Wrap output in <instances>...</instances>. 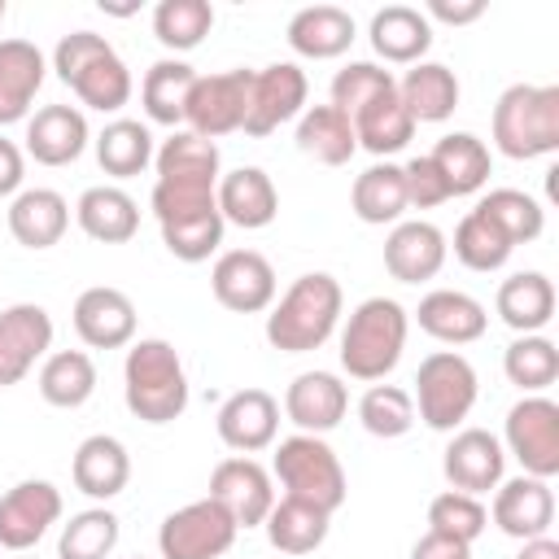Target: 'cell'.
<instances>
[{
    "mask_svg": "<svg viewBox=\"0 0 559 559\" xmlns=\"http://www.w3.org/2000/svg\"><path fill=\"white\" fill-rule=\"evenodd\" d=\"M122 397L127 411L144 424H170L188 411V371L170 341L144 336L131 341L122 362Z\"/></svg>",
    "mask_w": 559,
    "mask_h": 559,
    "instance_id": "6da1fadb",
    "label": "cell"
},
{
    "mask_svg": "<svg viewBox=\"0 0 559 559\" xmlns=\"http://www.w3.org/2000/svg\"><path fill=\"white\" fill-rule=\"evenodd\" d=\"M345 293L328 271H306L288 284V293L266 314V341L280 354H310L319 349L341 319Z\"/></svg>",
    "mask_w": 559,
    "mask_h": 559,
    "instance_id": "7a4b0ae2",
    "label": "cell"
},
{
    "mask_svg": "<svg viewBox=\"0 0 559 559\" xmlns=\"http://www.w3.org/2000/svg\"><path fill=\"white\" fill-rule=\"evenodd\" d=\"M52 70L87 109L114 114V109H122L131 100V70H127V61L96 31L61 35L57 48H52Z\"/></svg>",
    "mask_w": 559,
    "mask_h": 559,
    "instance_id": "3957f363",
    "label": "cell"
},
{
    "mask_svg": "<svg viewBox=\"0 0 559 559\" xmlns=\"http://www.w3.org/2000/svg\"><path fill=\"white\" fill-rule=\"evenodd\" d=\"M493 144L502 157L533 162L559 148V87L511 83L493 105Z\"/></svg>",
    "mask_w": 559,
    "mask_h": 559,
    "instance_id": "277c9868",
    "label": "cell"
},
{
    "mask_svg": "<svg viewBox=\"0 0 559 559\" xmlns=\"http://www.w3.org/2000/svg\"><path fill=\"white\" fill-rule=\"evenodd\" d=\"M406 328H411V314L393 297L358 301L341 332V367L354 380H371V384L384 380L406 349Z\"/></svg>",
    "mask_w": 559,
    "mask_h": 559,
    "instance_id": "5b68a950",
    "label": "cell"
},
{
    "mask_svg": "<svg viewBox=\"0 0 559 559\" xmlns=\"http://www.w3.org/2000/svg\"><path fill=\"white\" fill-rule=\"evenodd\" d=\"M271 476L284 485V498H297V502H310L319 511H336L349 493L345 485V467L336 459V450L314 437V432H297V437H284L275 445V459H271Z\"/></svg>",
    "mask_w": 559,
    "mask_h": 559,
    "instance_id": "8992f818",
    "label": "cell"
},
{
    "mask_svg": "<svg viewBox=\"0 0 559 559\" xmlns=\"http://www.w3.org/2000/svg\"><path fill=\"white\" fill-rule=\"evenodd\" d=\"M411 402L419 406V419L432 432H454L476 406V367L454 349L428 354L415 371Z\"/></svg>",
    "mask_w": 559,
    "mask_h": 559,
    "instance_id": "52a82bcc",
    "label": "cell"
},
{
    "mask_svg": "<svg viewBox=\"0 0 559 559\" xmlns=\"http://www.w3.org/2000/svg\"><path fill=\"white\" fill-rule=\"evenodd\" d=\"M236 533H240L236 520L214 498H201L162 520L157 550H162V559H218L231 550Z\"/></svg>",
    "mask_w": 559,
    "mask_h": 559,
    "instance_id": "ba28073f",
    "label": "cell"
},
{
    "mask_svg": "<svg viewBox=\"0 0 559 559\" xmlns=\"http://www.w3.org/2000/svg\"><path fill=\"white\" fill-rule=\"evenodd\" d=\"M249 87H253V70H223V74H197L188 105H183V122L188 131L218 140L227 131H240L249 118Z\"/></svg>",
    "mask_w": 559,
    "mask_h": 559,
    "instance_id": "9c48e42d",
    "label": "cell"
},
{
    "mask_svg": "<svg viewBox=\"0 0 559 559\" xmlns=\"http://www.w3.org/2000/svg\"><path fill=\"white\" fill-rule=\"evenodd\" d=\"M507 450L520 459L524 476H559V406L542 393L520 397L507 411Z\"/></svg>",
    "mask_w": 559,
    "mask_h": 559,
    "instance_id": "30bf717a",
    "label": "cell"
},
{
    "mask_svg": "<svg viewBox=\"0 0 559 559\" xmlns=\"http://www.w3.org/2000/svg\"><path fill=\"white\" fill-rule=\"evenodd\" d=\"M306 96H310V83H306V70H301V66L275 61V66L253 70L249 118H245L240 131H245V135H271V131H280L284 122L301 118Z\"/></svg>",
    "mask_w": 559,
    "mask_h": 559,
    "instance_id": "8fae6325",
    "label": "cell"
},
{
    "mask_svg": "<svg viewBox=\"0 0 559 559\" xmlns=\"http://www.w3.org/2000/svg\"><path fill=\"white\" fill-rule=\"evenodd\" d=\"M210 498L236 520V528H258L271 515V507H275L271 472L258 459H249V454H231V459L214 463Z\"/></svg>",
    "mask_w": 559,
    "mask_h": 559,
    "instance_id": "7c38bea8",
    "label": "cell"
},
{
    "mask_svg": "<svg viewBox=\"0 0 559 559\" xmlns=\"http://www.w3.org/2000/svg\"><path fill=\"white\" fill-rule=\"evenodd\" d=\"M210 288L218 306L236 314H258L275 301V266L258 249H227L210 271Z\"/></svg>",
    "mask_w": 559,
    "mask_h": 559,
    "instance_id": "4fadbf2b",
    "label": "cell"
},
{
    "mask_svg": "<svg viewBox=\"0 0 559 559\" xmlns=\"http://www.w3.org/2000/svg\"><path fill=\"white\" fill-rule=\"evenodd\" d=\"M61 520V489L52 480H17L0 498V546L31 550Z\"/></svg>",
    "mask_w": 559,
    "mask_h": 559,
    "instance_id": "5bb4252c",
    "label": "cell"
},
{
    "mask_svg": "<svg viewBox=\"0 0 559 559\" xmlns=\"http://www.w3.org/2000/svg\"><path fill=\"white\" fill-rule=\"evenodd\" d=\"M52 349V319L35 301L0 310V389L17 384Z\"/></svg>",
    "mask_w": 559,
    "mask_h": 559,
    "instance_id": "9a60e30c",
    "label": "cell"
},
{
    "mask_svg": "<svg viewBox=\"0 0 559 559\" xmlns=\"http://www.w3.org/2000/svg\"><path fill=\"white\" fill-rule=\"evenodd\" d=\"M502 467H507V454H502V441L485 428H463L450 437L445 445V459H441V472L450 480V489L459 493H489L502 485Z\"/></svg>",
    "mask_w": 559,
    "mask_h": 559,
    "instance_id": "2e32d148",
    "label": "cell"
},
{
    "mask_svg": "<svg viewBox=\"0 0 559 559\" xmlns=\"http://www.w3.org/2000/svg\"><path fill=\"white\" fill-rule=\"evenodd\" d=\"M445 236L437 223L428 218H402L393 223L389 240H384V271L397 284H424L445 266Z\"/></svg>",
    "mask_w": 559,
    "mask_h": 559,
    "instance_id": "e0dca14e",
    "label": "cell"
},
{
    "mask_svg": "<svg viewBox=\"0 0 559 559\" xmlns=\"http://www.w3.org/2000/svg\"><path fill=\"white\" fill-rule=\"evenodd\" d=\"M74 332L92 349H122V345H131V336H135V306H131V297L122 288H109V284L83 288L79 301H74Z\"/></svg>",
    "mask_w": 559,
    "mask_h": 559,
    "instance_id": "ac0fdd59",
    "label": "cell"
},
{
    "mask_svg": "<svg viewBox=\"0 0 559 559\" xmlns=\"http://www.w3.org/2000/svg\"><path fill=\"white\" fill-rule=\"evenodd\" d=\"M218 437L227 450L236 454H258L275 441L280 432V402L266 389H236L223 406H218Z\"/></svg>",
    "mask_w": 559,
    "mask_h": 559,
    "instance_id": "d6986e66",
    "label": "cell"
},
{
    "mask_svg": "<svg viewBox=\"0 0 559 559\" xmlns=\"http://www.w3.org/2000/svg\"><path fill=\"white\" fill-rule=\"evenodd\" d=\"M493 524L507 533V537H520V542H533V537H546L550 520H555V493L546 480L537 476H515V480H502L493 489V507H489Z\"/></svg>",
    "mask_w": 559,
    "mask_h": 559,
    "instance_id": "ffe728a7",
    "label": "cell"
},
{
    "mask_svg": "<svg viewBox=\"0 0 559 559\" xmlns=\"http://www.w3.org/2000/svg\"><path fill=\"white\" fill-rule=\"evenodd\" d=\"M92 131L83 109L74 105H44L35 109V118H26V153L39 166H70L83 157Z\"/></svg>",
    "mask_w": 559,
    "mask_h": 559,
    "instance_id": "44dd1931",
    "label": "cell"
},
{
    "mask_svg": "<svg viewBox=\"0 0 559 559\" xmlns=\"http://www.w3.org/2000/svg\"><path fill=\"white\" fill-rule=\"evenodd\" d=\"M70 476H74V489L96 498V502H109L127 489L131 480V454L118 437L109 432H96L87 441H79L74 459H70Z\"/></svg>",
    "mask_w": 559,
    "mask_h": 559,
    "instance_id": "7402d4cb",
    "label": "cell"
},
{
    "mask_svg": "<svg viewBox=\"0 0 559 559\" xmlns=\"http://www.w3.org/2000/svg\"><path fill=\"white\" fill-rule=\"evenodd\" d=\"M214 201H218L223 223H236L245 231H258L280 214V192L262 166H240V170L223 175L214 188Z\"/></svg>",
    "mask_w": 559,
    "mask_h": 559,
    "instance_id": "603a6c76",
    "label": "cell"
},
{
    "mask_svg": "<svg viewBox=\"0 0 559 559\" xmlns=\"http://www.w3.org/2000/svg\"><path fill=\"white\" fill-rule=\"evenodd\" d=\"M345 411H349V393L332 371H301L284 393V415L301 432H314V437L336 428Z\"/></svg>",
    "mask_w": 559,
    "mask_h": 559,
    "instance_id": "cb8c5ba5",
    "label": "cell"
},
{
    "mask_svg": "<svg viewBox=\"0 0 559 559\" xmlns=\"http://www.w3.org/2000/svg\"><path fill=\"white\" fill-rule=\"evenodd\" d=\"M48 61L31 39H0V127L31 114L35 92L44 87Z\"/></svg>",
    "mask_w": 559,
    "mask_h": 559,
    "instance_id": "d4e9b609",
    "label": "cell"
},
{
    "mask_svg": "<svg viewBox=\"0 0 559 559\" xmlns=\"http://www.w3.org/2000/svg\"><path fill=\"white\" fill-rule=\"evenodd\" d=\"M70 227V205L57 188H22L9 201V231L22 249H52Z\"/></svg>",
    "mask_w": 559,
    "mask_h": 559,
    "instance_id": "484cf974",
    "label": "cell"
},
{
    "mask_svg": "<svg viewBox=\"0 0 559 559\" xmlns=\"http://www.w3.org/2000/svg\"><path fill=\"white\" fill-rule=\"evenodd\" d=\"M419 328L432 336V341H445V345H472L485 336V306L472 297V293H459V288H432L419 310H415Z\"/></svg>",
    "mask_w": 559,
    "mask_h": 559,
    "instance_id": "4316f807",
    "label": "cell"
},
{
    "mask_svg": "<svg viewBox=\"0 0 559 559\" xmlns=\"http://www.w3.org/2000/svg\"><path fill=\"white\" fill-rule=\"evenodd\" d=\"M288 44L297 57L332 61L354 44V17L341 4H306L288 17Z\"/></svg>",
    "mask_w": 559,
    "mask_h": 559,
    "instance_id": "83f0119b",
    "label": "cell"
},
{
    "mask_svg": "<svg viewBox=\"0 0 559 559\" xmlns=\"http://www.w3.org/2000/svg\"><path fill=\"white\" fill-rule=\"evenodd\" d=\"M397 100L415 127L419 122H445L459 109V79L441 61H415L397 83Z\"/></svg>",
    "mask_w": 559,
    "mask_h": 559,
    "instance_id": "f1b7e54d",
    "label": "cell"
},
{
    "mask_svg": "<svg viewBox=\"0 0 559 559\" xmlns=\"http://www.w3.org/2000/svg\"><path fill=\"white\" fill-rule=\"evenodd\" d=\"M367 35H371V48L393 66H415L432 48V22L424 17V9H411V4L376 9Z\"/></svg>",
    "mask_w": 559,
    "mask_h": 559,
    "instance_id": "f546056e",
    "label": "cell"
},
{
    "mask_svg": "<svg viewBox=\"0 0 559 559\" xmlns=\"http://www.w3.org/2000/svg\"><path fill=\"white\" fill-rule=\"evenodd\" d=\"M74 218L100 245H127L140 231V205H135V197L122 192V188H114V183L87 188L79 197V205H74Z\"/></svg>",
    "mask_w": 559,
    "mask_h": 559,
    "instance_id": "4dcf8cb0",
    "label": "cell"
},
{
    "mask_svg": "<svg viewBox=\"0 0 559 559\" xmlns=\"http://www.w3.org/2000/svg\"><path fill=\"white\" fill-rule=\"evenodd\" d=\"M493 306L507 328H515L520 336H533L555 319V284L542 271H515L498 284Z\"/></svg>",
    "mask_w": 559,
    "mask_h": 559,
    "instance_id": "1f68e13d",
    "label": "cell"
},
{
    "mask_svg": "<svg viewBox=\"0 0 559 559\" xmlns=\"http://www.w3.org/2000/svg\"><path fill=\"white\" fill-rule=\"evenodd\" d=\"M349 205L362 223L371 227H384V223H402V214L411 210L406 205V179H402V166L393 162H376L367 166L354 188H349Z\"/></svg>",
    "mask_w": 559,
    "mask_h": 559,
    "instance_id": "d6a6232c",
    "label": "cell"
},
{
    "mask_svg": "<svg viewBox=\"0 0 559 559\" xmlns=\"http://www.w3.org/2000/svg\"><path fill=\"white\" fill-rule=\"evenodd\" d=\"M297 148L323 166H345L358 153L354 122L332 105H310L297 118Z\"/></svg>",
    "mask_w": 559,
    "mask_h": 559,
    "instance_id": "836d02e7",
    "label": "cell"
},
{
    "mask_svg": "<svg viewBox=\"0 0 559 559\" xmlns=\"http://www.w3.org/2000/svg\"><path fill=\"white\" fill-rule=\"evenodd\" d=\"M197 83V70L179 57H162L148 66L144 83H140V105L148 114V122H162V127H179L183 122V105H188V92Z\"/></svg>",
    "mask_w": 559,
    "mask_h": 559,
    "instance_id": "e575fe53",
    "label": "cell"
},
{
    "mask_svg": "<svg viewBox=\"0 0 559 559\" xmlns=\"http://www.w3.org/2000/svg\"><path fill=\"white\" fill-rule=\"evenodd\" d=\"M328 511L310 507V502H297V498H280L271 507V515L262 520L266 528V542L280 550V555H310L328 542Z\"/></svg>",
    "mask_w": 559,
    "mask_h": 559,
    "instance_id": "d590c367",
    "label": "cell"
},
{
    "mask_svg": "<svg viewBox=\"0 0 559 559\" xmlns=\"http://www.w3.org/2000/svg\"><path fill=\"white\" fill-rule=\"evenodd\" d=\"M349 122H354L358 148H367V153H376V157H389V153L406 148L411 135H415V122H411V114H406L402 100H397V87L384 92V96H376L371 105H362Z\"/></svg>",
    "mask_w": 559,
    "mask_h": 559,
    "instance_id": "8d00e7d4",
    "label": "cell"
},
{
    "mask_svg": "<svg viewBox=\"0 0 559 559\" xmlns=\"http://www.w3.org/2000/svg\"><path fill=\"white\" fill-rule=\"evenodd\" d=\"M428 157H432V166L441 170L450 197L480 192L485 179H489V148H485V140H476L472 131H450V135H441Z\"/></svg>",
    "mask_w": 559,
    "mask_h": 559,
    "instance_id": "74e56055",
    "label": "cell"
},
{
    "mask_svg": "<svg viewBox=\"0 0 559 559\" xmlns=\"http://www.w3.org/2000/svg\"><path fill=\"white\" fill-rule=\"evenodd\" d=\"M96 393V362L83 349H57L39 367V397L61 411H79Z\"/></svg>",
    "mask_w": 559,
    "mask_h": 559,
    "instance_id": "f35d334b",
    "label": "cell"
},
{
    "mask_svg": "<svg viewBox=\"0 0 559 559\" xmlns=\"http://www.w3.org/2000/svg\"><path fill=\"white\" fill-rule=\"evenodd\" d=\"M96 162L105 175L114 179H131L153 162V135L144 122L135 118H114L100 135H96Z\"/></svg>",
    "mask_w": 559,
    "mask_h": 559,
    "instance_id": "ab89813d",
    "label": "cell"
},
{
    "mask_svg": "<svg viewBox=\"0 0 559 559\" xmlns=\"http://www.w3.org/2000/svg\"><path fill=\"white\" fill-rule=\"evenodd\" d=\"M157 179H192V183H218V144L197 131H175L153 153Z\"/></svg>",
    "mask_w": 559,
    "mask_h": 559,
    "instance_id": "60d3db41",
    "label": "cell"
},
{
    "mask_svg": "<svg viewBox=\"0 0 559 559\" xmlns=\"http://www.w3.org/2000/svg\"><path fill=\"white\" fill-rule=\"evenodd\" d=\"M476 210H480L511 245H528V240H537L542 227H546L542 201L528 197V192H520V188H493V192H485V197L476 201Z\"/></svg>",
    "mask_w": 559,
    "mask_h": 559,
    "instance_id": "b9f144b4",
    "label": "cell"
},
{
    "mask_svg": "<svg viewBox=\"0 0 559 559\" xmlns=\"http://www.w3.org/2000/svg\"><path fill=\"white\" fill-rule=\"evenodd\" d=\"M502 371L511 384H520L524 393H542L559 380V349L550 336L533 332V336H515L502 354Z\"/></svg>",
    "mask_w": 559,
    "mask_h": 559,
    "instance_id": "7bdbcfd3",
    "label": "cell"
},
{
    "mask_svg": "<svg viewBox=\"0 0 559 559\" xmlns=\"http://www.w3.org/2000/svg\"><path fill=\"white\" fill-rule=\"evenodd\" d=\"M214 26V4L210 0H162L153 9V35L170 52L197 48Z\"/></svg>",
    "mask_w": 559,
    "mask_h": 559,
    "instance_id": "ee69618b",
    "label": "cell"
},
{
    "mask_svg": "<svg viewBox=\"0 0 559 559\" xmlns=\"http://www.w3.org/2000/svg\"><path fill=\"white\" fill-rule=\"evenodd\" d=\"M511 249H515V245H511L480 210H467V214L459 218V227H454V258H459L467 271H498V266H507Z\"/></svg>",
    "mask_w": 559,
    "mask_h": 559,
    "instance_id": "f6af8a7d",
    "label": "cell"
},
{
    "mask_svg": "<svg viewBox=\"0 0 559 559\" xmlns=\"http://www.w3.org/2000/svg\"><path fill=\"white\" fill-rule=\"evenodd\" d=\"M118 546V515L105 507H87L70 515L57 542V559H105Z\"/></svg>",
    "mask_w": 559,
    "mask_h": 559,
    "instance_id": "bcb514c9",
    "label": "cell"
},
{
    "mask_svg": "<svg viewBox=\"0 0 559 559\" xmlns=\"http://www.w3.org/2000/svg\"><path fill=\"white\" fill-rule=\"evenodd\" d=\"M358 419H362V428H367L371 437L393 441V437H406V432H411V424H415V402H411V393L397 389V384H371V389L358 397Z\"/></svg>",
    "mask_w": 559,
    "mask_h": 559,
    "instance_id": "7dc6e473",
    "label": "cell"
},
{
    "mask_svg": "<svg viewBox=\"0 0 559 559\" xmlns=\"http://www.w3.org/2000/svg\"><path fill=\"white\" fill-rule=\"evenodd\" d=\"M485 524H489V511H485V502L472 498V493L445 489V493H437V498L428 502V528H432V533H445V537H454V542H467V546H472V542L485 533Z\"/></svg>",
    "mask_w": 559,
    "mask_h": 559,
    "instance_id": "c3c4849f",
    "label": "cell"
},
{
    "mask_svg": "<svg viewBox=\"0 0 559 559\" xmlns=\"http://www.w3.org/2000/svg\"><path fill=\"white\" fill-rule=\"evenodd\" d=\"M393 87H397V79L384 66H376V61H349L332 79V109H341L345 118H354L362 105H371L376 96H384Z\"/></svg>",
    "mask_w": 559,
    "mask_h": 559,
    "instance_id": "681fc988",
    "label": "cell"
},
{
    "mask_svg": "<svg viewBox=\"0 0 559 559\" xmlns=\"http://www.w3.org/2000/svg\"><path fill=\"white\" fill-rule=\"evenodd\" d=\"M223 227H227L223 214L205 210V214H192V218H179V223H162V245L179 262H205L223 245Z\"/></svg>",
    "mask_w": 559,
    "mask_h": 559,
    "instance_id": "f907efd6",
    "label": "cell"
},
{
    "mask_svg": "<svg viewBox=\"0 0 559 559\" xmlns=\"http://www.w3.org/2000/svg\"><path fill=\"white\" fill-rule=\"evenodd\" d=\"M402 179H406V205H415V210H432V205H445L450 201V188H445V179H441V170L432 166L428 153L424 157H411L402 166Z\"/></svg>",
    "mask_w": 559,
    "mask_h": 559,
    "instance_id": "816d5d0a",
    "label": "cell"
},
{
    "mask_svg": "<svg viewBox=\"0 0 559 559\" xmlns=\"http://www.w3.org/2000/svg\"><path fill=\"white\" fill-rule=\"evenodd\" d=\"M424 17H437L445 26H467V22L485 17V0H428Z\"/></svg>",
    "mask_w": 559,
    "mask_h": 559,
    "instance_id": "f5cc1de1",
    "label": "cell"
},
{
    "mask_svg": "<svg viewBox=\"0 0 559 559\" xmlns=\"http://www.w3.org/2000/svg\"><path fill=\"white\" fill-rule=\"evenodd\" d=\"M411 559H472V546L428 528V533H424V537L411 546Z\"/></svg>",
    "mask_w": 559,
    "mask_h": 559,
    "instance_id": "db71d44e",
    "label": "cell"
},
{
    "mask_svg": "<svg viewBox=\"0 0 559 559\" xmlns=\"http://www.w3.org/2000/svg\"><path fill=\"white\" fill-rule=\"evenodd\" d=\"M22 175H26V157L13 140L0 135V197H17L22 188Z\"/></svg>",
    "mask_w": 559,
    "mask_h": 559,
    "instance_id": "11a10c76",
    "label": "cell"
},
{
    "mask_svg": "<svg viewBox=\"0 0 559 559\" xmlns=\"http://www.w3.org/2000/svg\"><path fill=\"white\" fill-rule=\"evenodd\" d=\"M515 559H559V542L555 537H533V542L520 546Z\"/></svg>",
    "mask_w": 559,
    "mask_h": 559,
    "instance_id": "9f6ffc18",
    "label": "cell"
},
{
    "mask_svg": "<svg viewBox=\"0 0 559 559\" xmlns=\"http://www.w3.org/2000/svg\"><path fill=\"white\" fill-rule=\"evenodd\" d=\"M0 17H4V0H0Z\"/></svg>",
    "mask_w": 559,
    "mask_h": 559,
    "instance_id": "6f0895ef",
    "label": "cell"
},
{
    "mask_svg": "<svg viewBox=\"0 0 559 559\" xmlns=\"http://www.w3.org/2000/svg\"><path fill=\"white\" fill-rule=\"evenodd\" d=\"M135 559H140V555H135Z\"/></svg>",
    "mask_w": 559,
    "mask_h": 559,
    "instance_id": "680465c9",
    "label": "cell"
}]
</instances>
